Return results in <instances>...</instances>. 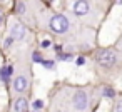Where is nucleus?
<instances>
[{"instance_id":"nucleus-1","label":"nucleus","mask_w":122,"mask_h":112,"mask_svg":"<svg viewBox=\"0 0 122 112\" xmlns=\"http://www.w3.org/2000/svg\"><path fill=\"white\" fill-rule=\"evenodd\" d=\"M50 29H52L54 32H57V34L67 32V29H69V20H67V17H64V15H54V17L50 19Z\"/></svg>"},{"instance_id":"nucleus-2","label":"nucleus","mask_w":122,"mask_h":112,"mask_svg":"<svg viewBox=\"0 0 122 112\" xmlns=\"http://www.w3.org/2000/svg\"><path fill=\"white\" fill-rule=\"evenodd\" d=\"M114 62H115V52H114V50L105 49V50H102V52L99 54V64H100V65L110 67V65H114Z\"/></svg>"},{"instance_id":"nucleus-3","label":"nucleus","mask_w":122,"mask_h":112,"mask_svg":"<svg viewBox=\"0 0 122 112\" xmlns=\"http://www.w3.org/2000/svg\"><path fill=\"white\" fill-rule=\"evenodd\" d=\"M74 107L77 110H84L87 107V94L84 90H77L74 95Z\"/></svg>"},{"instance_id":"nucleus-4","label":"nucleus","mask_w":122,"mask_h":112,"mask_svg":"<svg viewBox=\"0 0 122 112\" xmlns=\"http://www.w3.org/2000/svg\"><path fill=\"white\" fill-rule=\"evenodd\" d=\"M89 10H90V7H89L87 2H82V0H80V2H75L74 4V12L77 15H87Z\"/></svg>"},{"instance_id":"nucleus-5","label":"nucleus","mask_w":122,"mask_h":112,"mask_svg":"<svg viewBox=\"0 0 122 112\" xmlns=\"http://www.w3.org/2000/svg\"><path fill=\"white\" fill-rule=\"evenodd\" d=\"M27 85H29V82H27V79H25L24 75L15 77V80H14V89H15V92H24V90L27 89Z\"/></svg>"},{"instance_id":"nucleus-6","label":"nucleus","mask_w":122,"mask_h":112,"mask_svg":"<svg viewBox=\"0 0 122 112\" xmlns=\"http://www.w3.org/2000/svg\"><path fill=\"white\" fill-rule=\"evenodd\" d=\"M24 35H25V27L20 25V24H15L12 27V39L20 40V39H24Z\"/></svg>"},{"instance_id":"nucleus-7","label":"nucleus","mask_w":122,"mask_h":112,"mask_svg":"<svg viewBox=\"0 0 122 112\" xmlns=\"http://www.w3.org/2000/svg\"><path fill=\"white\" fill-rule=\"evenodd\" d=\"M14 110L15 112H25L27 110V100L25 99H17L15 102H14Z\"/></svg>"},{"instance_id":"nucleus-8","label":"nucleus","mask_w":122,"mask_h":112,"mask_svg":"<svg viewBox=\"0 0 122 112\" xmlns=\"http://www.w3.org/2000/svg\"><path fill=\"white\" fill-rule=\"evenodd\" d=\"M9 74H10V69H9V67H4L2 72H0V79H4V80H5V79L9 77Z\"/></svg>"},{"instance_id":"nucleus-9","label":"nucleus","mask_w":122,"mask_h":112,"mask_svg":"<svg viewBox=\"0 0 122 112\" xmlns=\"http://www.w3.org/2000/svg\"><path fill=\"white\" fill-rule=\"evenodd\" d=\"M42 107H44V102L42 100H35L34 102V109H42Z\"/></svg>"},{"instance_id":"nucleus-10","label":"nucleus","mask_w":122,"mask_h":112,"mask_svg":"<svg viewBox=\"0 0 122 112\" xmlns=\"http://www.w3.org/2000/svg\"><path fill=\"white\" fill-rule=\"evenodd\" d=\"M104 94H105L107 97H112V95H114V90H112V89H105V90H104Z\"/></svg>"},{"instance_id":"nucleus-11","label":"nucleus","mask_w":122,"mask_h":112,"mask_svg":"<svg viewBox=\"0 0 122 112\" xmlns=\"http://www.w3.org/2000/svg\"><path fill=\"white\" fill-rule=\"evenodd\" d=\"M75 64H77V65H84V64H85V59H84V57H79Z\"/></svg>"},{"instance_id":"nucleus-12","label":"nucleus","mask_w":122,"mask_h":112,"mask_svg":"<svg viewBox=\"0 0 122 112\" xmlns=\"http://www.w3.org/2000/svg\"><path fill=\"white\" fill-rule=\"evenodd\" d=\"M115 112H122V100L117 102V105H115Z\"/></svg>"},{"instance_id":"nucleus-13","label":"nucleus","mask_w":122,"mask_h":112,"mask_svg":"<svg viewBox=\"0 0 122 112\" xmlns=\"http://www.w3.org/2000/svg\"><path fill=\"white\" fill-rule=\"evenodd\" d=\"M34 59H35L37 62H40V64H42V59H40V55H39V54H34Z\"/></svg>"},{"instance_id":"nucleus-14","label":"nucleus","mask_w":122,"mask_h":112,"mask_svg":"<svg viewBox=\"0 0 122 112\" xmlns=\"http://www.w3.org/2000/svg\"><path fill=\"white\" fill-rule=\"evenodd\" d=\"M49 45H50V40H44L42 42V47H49Z\"/></svg>"},{"instance_id":"nucleus-15","label":"nucleus","mask_w":122,"mask_h":112,"mask_svg":"<svg viewBox=\"0 0 122 112\" xmlns=\"http://www.w3.org/2000/svg\"><path fill=\"white\" fill-rule=\"evenodd\" d=\"M19 12H24V4H19Z\"/></svg>"},{"instance_id":"nucleus-16","label":"nucleus","mask_w":122,"mask_h":112,"mask_svg":"<svg viewBox=\"0 0 122 112\" xmlns=\"http://www.w3.org/2000/svg\"><path fill=\"white\" fill-rule=\"evenodd\" d=\"M2 20H4V15H2V12H0V24H2Z\"/></svg>"}]
</instances>
